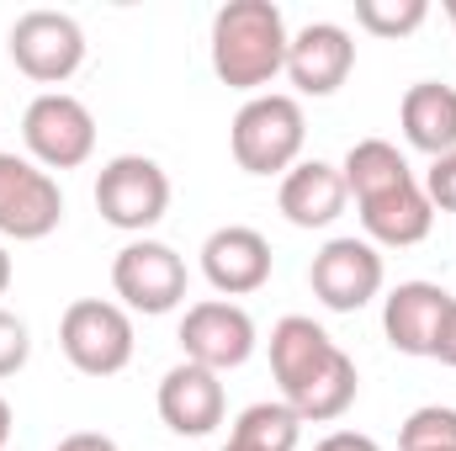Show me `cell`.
<instances>
[{
	"instance_id": "cell-1",
	"label": "cell",
	"mask_w": 456,
	"mask_h": 451,
	"mask_svg": "<svg viewBox=\"0 0 456 451\" xmlns=\"http://www.w3.org/2000/svg\"><path fill=\"white\" fill-rule=\"evenodd\" d=\"M271 372H276L281 404L303 425H335V420H345L355 393H361L355 361L308 314L276 319V330H271Z\"/></svg>"
},
{
	"instance_id": "cell-2",
	"label": "cell",
	"mask_w": 456,
	"mask_h": 451,
	"mask_svg": "<svg viewBox=\"0 0 456 451\" xmlns=\"http://www.w3.org/2000/svg\"><path fill=\"white\" fill-rule=\"evenodd\" d=\"M287 16L276 0H228L213 16V75L228 91L265 96V86L287 70Z\"/></svg>"
},
{
	"instance_id": "cell-3",
	"label": "cell",
	"mask_w": 456,
	"mask_h": 451,
	"mask_svg": "<svg viewBox=\"0 0 456 451\" xmlns=\"http://www.w3.org/2000/svg\"><path fill=\"white\" fill-rule=\"evenodd\" d=\"M303 144H308L303 102L281 96V91L249 96L228 127V149H233V165L244 176H287L303 160Z\"/></svg>"
},
{
	"instance_id": "cell-4",
	"label": "cell",
	"mask_w": 456,
	"mask_h": 451,
	"mask_svg": "<svg viewBox=\"0 0 456 451\" xmlns=\"http://www.w3.org/2000/svg\"><path fill=\"white\" fill-rule=\"evenodd\" d=\"M59 350L80 377H117L133 361V314L107 298H75L59 319Z\"/></svg>"
},
{
	"instance_id": "cell-5",
	"label": "cell",
	"mask_w": 456,
	"mask_h": 451,
	"mask_svg": "<svg viewBox=\"0 0 456 451\" xmlns=\"http://www.w3.org/2000/svg\"><path fill=\"white\" fill-rule=\"evenodd\" d=\"M21 144H27V160H37L48 176L80 170L96 154V117L69 91H43L21 112Z\"/></svg>"
},
{
	"instance_id": "cell-6",
	"label": "cell",
	"mask_w": 456,
	"mask_h": 451,
	"mask_svg": "<svg viewBox=\"0 0 456 451\" xmlns=\"http://www.w3.org/2000/svg\"><path fill=\"white\" fill-rule=\"evenodd\" d=\"M96 213L122 234H149L170 213V176L149 154H117L96 176Z\"/></svg>"
},
{
	"instance_id": "cell-7",
	"label": "cell",
	"mask_w": 456,
	"mask_h": 451,
	"mask_svg": "<svg viewBox=\"0 0 456 451\" xmlns=\"http://www.w3.org/2000/svg\"><path fill=\"white\" fill-rule=\"evenodd\" d=\"M112 292L127 314H175L186 303V260L159 239H127L112 260Z\"/></svg>"
},
{
	"instance_id": "cell-8",
	"label": "cell",
	"mask_w": 456,
	"mask_h": 451,
	"mask_svg": "<svg viewBox=\"0 0 456 451\" xmlns=\"http://www.w3.org/2000/svg\"><path fill=\"white\" fill-rule=\"evenodd\" d=\"M11 64L32 86H64L86 64V32L64 11H27L11 21Z\"/></svg>"
},
{
	"instance_id": "cell-9",
	"label": "cell",
	"mask_w": 456,
	"mask_h": 451,
	"mask_svg": "<svg viewBox=\"0 0 456 451\" xmlns=\"http://www.w3.org/2000/svg\"><path fill=\"white\" fill-rule=\"evenodd\" d=\"M59 224H64L59 181L27 154H0V239L37 244Z\"/></svg>"
},
{
	"instance_id": "cell-10",
	"label": "cell",
	"mask_w": 456,
	"mask_h": 451,
	"mask_svg": "<svg viewBox=\"0 0 456 451\" xmlns=\"http://www.w3.org/2000/svg\"><path fill=\"white\" fill-rule=\"evenodd\" d=\"M387 282V266H382V250L345 234V239H330L314 266H308V287L314 298L330 308V314H361Z\"/></svg>"
},
{
	"instance_id": "cell-11",
	"label": "cell",
	"mask_w": 456,
	"mask_h": 451,
	"mask_svg": "<svg viewBox=\"0 0 456 451\" xmlns=\"http://www.w3.org/2000/svg\"><path fill=\"white\" fill-rule=\"evenodd\" d=\"M181 350H186V361H197V366H208V372H233V366H244L249 356H255V319L239 308V303H228V298H202V303H191L186 308V319H181Z\"/></svg>"
},
{
	"instance_id": "cell-12",
	"label": "cell",
	"mask_w": 456,
	"mask_h": 451,
	"mask_svg": "<svg viewBox=\"0 0 456 451\" xmlns=\"http://www.w3.org/2000/svg\"><path fill=\"white\" fill-rule=\"evenodd\" d=\"M355 70V37L345 32L340 21H308L303 32H292L287 43V80L297 86V96H335Z\"/></svg>"
},
{
	"instance_id": "cell-13",
	"label": "cell",
	"mask_w": 456,
	"mask_h": 451,
	"mask_svg": "<svg viewBox=\"0 0 456 451\" xmlns=\"http://www.w3.org/2000/svg\"><path fill=\"white\" fill-rule=\"evenodd\" d=\"M202 276L218 298H249L271 282V239L249 224L213 228L202 244Z\"/></svg>"
},
{
	"instance_id": "cell-14",
	"label": "cell",
	"mask_w": 456,
	"mask_h": 451,
	"mask_svg": "<svg viewBox=\"0 0 456 451\" xmlns=\"http://www.w3.org/2000/svg\"><path fill=\"white\" fill-rule=\"evenodd\" d=\"M159 420L175 430V436H213L228 414V393H224V377L197 366V361H175L165 377H159Z\"/></svg>"
},
{
	"instance_id": "cell-15",
	"label": "cell",
	"mask_w": 456,
	"mask_h": 451,
	"mask_svg": "<svg viewBox=\"0 0 456 451\" xmlns=\"http://www.w3.org/2000/svg\"><path fill=\"white\" fill-rule=\"evenodd\" d=\"M446 308H452L446 287H436V282H398L382 298V335H387V345L398 356H430Z\"/></svg>"
},
{
	"instance_id": "cell-16",
	"label": "cell",
	"mask_w": 456,
	"mask_h": 451,
	"mask_svg": "<svg viewBox=\"0 0 456 451\" xmlns=\"http://www.w3.org/2000/svg\"><path fill=\"white\" fill-rule=\"evenodd\" d=\"M276 202H281V213H287L292 228H330L350 208V192H345L340 165H330V160H297L281 176Z\"/></svg>"
},
{
	"instance_id": "cell-17",
	"label": "cell",
	"mask_w": 456,
	"mask_h": 451,
	"mask_svg": "<svg viewBox=\"0 0 456 451\" xmlns=\"http://www.w3.org/2000/svg\"><path fill=\"white\" fill-rule=\"evenodd\" d=\"M355 213H361V228H366V244H377V250L425 244L430 228H436V208H430L419 176L409 186H393V192L371 197V202H355Z\"/></svg>"
},
{
	"instance_id": "cell-18",
	"label": "cell",
	"mask_w": 456,
	"mask_h": 451,
	"mask_svg": "<svg viewBox=\"0 0 456 451\" xmlns=\"http://www.w3.org/2000/svg\"><path fill=\"white\" fill-rule=\"evenodd\" d=\"M398 127L409 138V149L441 160L456 149V86H441V80H419L403 91L398 102Z\"/></svg>"
},
{
	"instance_id": "cell-19",
	"label": "cell",
	"mask_w": 456,
	"mask_h": 451,
	"mask_svg": "<svg viewBox=\"0 0 456 451\" xmlns=\"http://www.w3.org/2000/svg\"><path fill=\"white\" fill-rule=\"evenodd\" d=\"M340 176H345V192H350L355 202H371V197H382V192L414 181L409 160H403L398 144H387V138H361V144H350L345 160H340Z\"/></svg>"
},
{
	"instance_id": "cell-20",
	"label": "cell",
	"mask_w": 456,
	"mask_h": 451,
	"mask_svg": "<svg viewBox=\"0 0 456 451\" xmlns=\"http://www.w3.org/2000/svg\"><path fill=\"white\" fill-rule=\"evenodd\" d=\"M228 441H239V447H249V451H297V441H303V420H297L281 398H276V404L265 398V404L239 409Z\"/></svg>"
},
{
	"instance_id": "cell-21",
	"label": "cell",
	"mask_w": 456,
	"mask_h": 451,
	"mask_svg": "<svg viewBox=\"0 0 456 451\" xmlns=\"http://www.w3.org/2000/svg\"><path fill=\"white\" fill-rule=\"evenodd\" d=\"M430 16L425 0H355V27L371 37H409Z\"/></svg>"
},
{
	"instance_id": "cell-22",
	"label": "cell",
	"mask_w": 456,
	"mask_h": 451,
	"mask_svg": "<svg viewBox=\"0 0 456 451\" xmlns=\"http://www.w3.org/2000/svg\"><path fill=\"white\" fill-rule=\"evenodd\" d=\"M398 451H456V409L446 404H425L403 420Z\"/></svg>"
},
{
	"instance_id": "cell-23",
	"label": "cell",
	"mask_w": 456,
	"mask_h": 451,
	"mask_svg": "<svg viewBox=\"0 0 456 451\" xmlns=\"http://www.w3.org/2000/svg\"><path fill=\"white\" fill-rule=\"evenodd\" d=\"M32 356V330L27 319H16L11 308H0V377H16Z\"/></svg>"
},
{
	"instance_id": "cell-24",
	"label": "cell",
	"mask_w": 456,
	"mask_h": 451,
	"mask_svg": "<svg viewBox=\"0 0 456 451\" xmlns=\"http://www.w3.org/2000/svg\"><path fill=\"white\" fill-rule=\"evenodd\" d=\"M419 186H425V197H430L436 213H456V149L441 154V160H430V170H425Z\"/></svg>"
},
{
	"instance_id": "cell-25",
	"label": "cell",
	"mask_w": 456,
	"mask_h": 451,
	"mask_svg": "<svg viewBox=\"0 0 456 451\" xmlns=\"http://www.w3.org/2000/svg\"><path fill=\"white\" fill-rule=\"evenodd\" d=\"M430 361H441V366H452L456 372V298H452V308H446V319H441V335H436Z\"/></svg>"
},
{
	"instance_id": "cell-26",
	"label": "cell",
	"mask_w": 456,
	"mask_h": 451,
	"mask_svg": "<svg viewBox=\"0 0 456 451\" xmlns=\"http://www.w3.org/2000/svg\"><path fill=\"white\" fill-rule=\"evenodd\" d=\"M314 451H382L371 436H361V430H335V436H324Z\"/></svg>"
},
{
	"instance_id": "cell-27",
	"label": "cell",
	"mask_w": 456,
	"mask_h": 451,
	"mask_svg": "<svg viewBox=\"0 0 456 451\" xmlns=\"http://www.w3.org/2000/svg\"><path fill=\"white\" fill-rule=\"evenodd\" d=\"M53 451H117V441L102 436V430H75V436H64Z\"/></svg>"
},
{
	"instance_id": "cell-28",
	"label": "cell",
	"mask_w": 456,
	"mask_h": 451,
	"mask_svg": "<svg viewBox=\"0 0 456 451\" xmlns=\"http://www.w3.org/2000/svg\"><path fill=\"white\" fill-rule=\"evenodd\" d=\"M11 430H16V414H11V404L0 398V451L11 447Z\"/></svg>"
},
{
	"instance_id": "cell-29",
	"label": "cell",
	"mask_w": 456,
	"mask_h": 451,
	"mask_svg": "<svg viewBox=\"0 0 456 451\" xmlns=\"http://www.w3.org/2000/svg\"><path fill=\"white\" fill-rule=\"evenodd\" d=\"M11 292V255H5V244H0V298Z\"/></svg>"
},
{
	"instance_id": "cell-30",
	"label": "cell",
	"mask_w": 456,
	"mask_h": 451,
	"mask_svg": "<svg viewBox=\"0 0 456 451\" xmlns=\"http://www.w3.org/2000/svg\"><path fill=\"white\" fill-rule=\"evenodd\" d=\"M446 16H452V27H456V0H446Z\"/></svg>"
},
{
	"instance_id": "cell-31",
	"label": "cell",
	"mask_w": 456,
	"mask_h": 451,
	"mask_svg": "<svg viewBox=\"0 0 456 451\" xmlns=\"http://www.w3.org/2000/svg\"><path fill=\"white\" fill-rule=\"evenodd\" d=\"M224 451H249V447H239V441H228V447Z\"/></svg>"
}]
</instances>
